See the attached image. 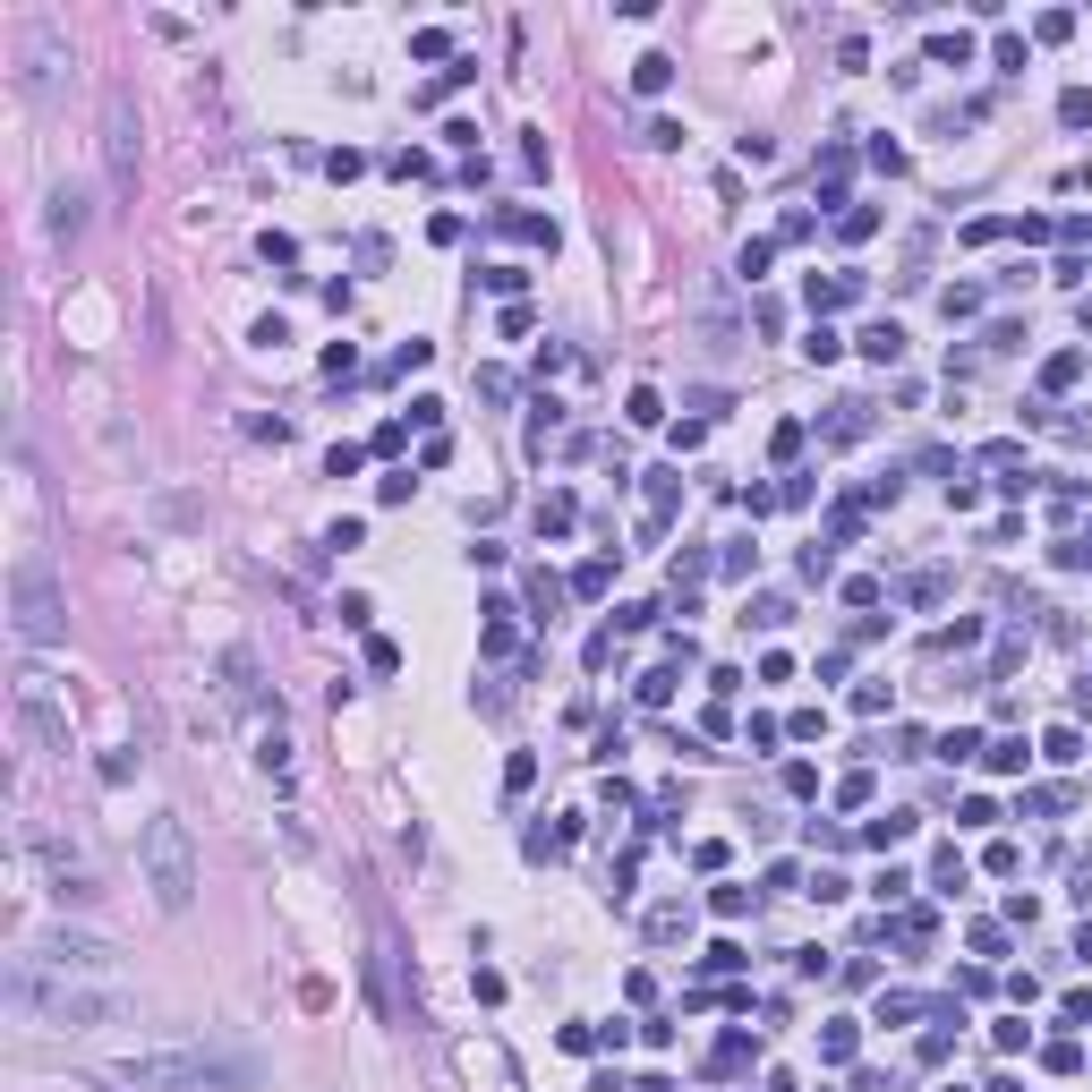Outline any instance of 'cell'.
<instances>
[{
    "label": "cell",
    "mask_w": 1092,
    "mask_h": 1092,
    "mask_svg": "<svg viewBox=\"0 0 1092 1092\" xmlns=\"http://www.w3.org/2000/svg\"><path fill=\"white\" fill-rule=\"evenodd\" d=\"M111 1076L137 1092H256V1066L231 1050H129Z\"/></svg>",
    "instance_id": "6da1fadb"
},
{
    "label": "cell",
    "mask_w": 1092,
    "mask_h": 1092,
    "mask_svg": "<svg viewBox=\"0 0 1092 1092\" xmlns=\"http://www.w3.org/2000/svg\"><path fill=\"white\" fill-rule=\"evenodd\" d=\"M137 870H145V888H154L162 913H188V905H197V845H188V819H180V811H154V819H145Z\"/></svg>",
    "instance_id": "7a4b0ae2"
},
{
    "label": "cell",
    "mask_w": 1092,
    "mask_h": 1092,
    "mask_svg": "<svg viewBox=\"0 0 1092 1092\" xmlns=\"http://www.w3.org/2000/svg\"><path fill=\"white\" fill-rule=\"evenodd\" d=\"M9 999L43 1015V1025H68V1033H86V1025H120V990H78V982H52V974H17L9 982Z\"/></svg>",
    "instance_id": "3957f363"
},
{
    "label": "cell",
    "mask_w": 1092,
    "mask_h": 1092,
    "mask_svg": "<svg viewBox=\"0 0 1092 1092\" xmlns=\"http://www.w3.org/2000/svg\"><path fill=\"white\" fill-rule=\"evenodd\" d=\"M17 725H27V734L43 743V751H68V700H60V683L43 666H17Z\"/></svg>",
    "instance_id": "277c9868"
},
{
    "label": "cell",
    "mask_w": 1092,
    "mask_h": 1092,
    "mask_svg": "<svg viewBox=\"0 0 1092 1092\" xmlns=\"http://www.w3.org/2000/svg\"><path fill=\"white\" fill-rule=\"evenodd\" d=\"M60 632H68V615H60L52 572H43V564H17V640L43 649V640H60Z\"/></svg>",
    "instance_id": "5b68a950"
},
{
    "label": "cell",
    "mask_w": 1092,
    "mask_h": 1092,
    "mask_svg": "<svg viewBox=\"0 0 1092 1092\" xmlns=\"http://www.w3.org/2000/svg\"><path fill=\"white\" fill-rule=\"evenodd\" d=\"M27 845H35V862H43V880H52L60 896H78V905H86V896H103V880H94V862L78 854V845H60L52 828H27Z\"/></svg>",
    "instance_id": "8992f818"
},
{
    "label": "cell",
    "mask_w": 1092,
    "mask_h": 1092,
    "mask_svg": "<svg viewBox=\"0 0 1092 1092\" xmlns=\"http://www.w3.org/2000/svg\"><path fill=\"white\" fill-rule=\"evenodd\" d=\"M103 145H111V188H137V120H129V94L120 86L103 103Z\"/></svg>",
    "instance_id": "52a82bcc"
},
{
    "label": "cell",
    "mask_w": 1092,
    "mask_h": 1092,
    "mask_svg": "<svg viewBox=\"0 0 1092 1092\" xmlns=\"http://www.w3.org/2000/svg\"><path fill=\"white\" fill-rule=\"evenodd\" d=\"M43 964H60V974H103V964H111V948H103V939H43Z\"/></svg>",
    "instance_id": "ba28073f"
},
{
    "label": "cell",
    "mask_w": 1092,
    "mask_h": 1092,
    "mask_svg": "<svg viewBox=\"0 0 1092 1092\" xmlns=\"http://www.w3.org/2000/svg\"><path fill=\"white\" fill-rule=\"evenodd\" d=\"M870 435V401H837L828 410V444H862Z\"/></svg>",
    "instance_id": "9c48e42d"
},
{
    "label": "cell",
    "mask_w": 1092,
    "mask_h": 1092,
    "mask_svg": "<svg viewBox=\"0 0 1092 1092\" xmlns=\"http://www.w3.org/2000/svg\"><path fill=\"white\" fill-rule=\"evenodd\" d=\"M52 231H60V239L86 231V197H78V188H52Z\"/></svg>",
    "instance_id": "30bf717a"
},
{
    "label": "cell",
    "mask_w": 1092,
    "mask_h": 1092,
    "mask_svg": "<svg viewBox=\"0 0 1092 1092\" xmlns=\"http://www.w3.org/2000/svg\"><path fill=\"white\" fill-rule=\"evenodd\" d=\"M845 299H862V274H828V282H811V307H845Z\"/></svg>",
    "instance_id": "8fae6325"
},
{
    "label": "cell",
    "mask_w": 1092,
    "mask_h": 1092,
    "mask_svg": "<svg viewBox=\"0 0 1092 1092\" xmlns=\"http://www.w3.org/2000/svg\"><path fill=\"white\" fill-rule=\"evenodd\" d=\"M862 350L880 359V368H896V359H905V333H896V325H870V333H862Z\"/></svg>",
    "instance_id": "7c38bea8"
},
{
    "label": "cell",
    "mask_w": 1092,
    "mask_h": 1092,
    "mask_svg": "<svg viewBox=\"0 0 1092 1092\" xmlns=\"http://www.w3.org/2000/svg\"><path fill=\"white\" fill-rule=\"evenodd\" d=\"M913 837V811H888V819H870V845H880V854H888V845H905Z\"/></svg>",
    "instance_id": "4fadbf2b"
},
{
    "label": "cell",
    "mask_w": 1092,
    "mask_h": 1092,
    "mask_svg": "<svg viewBox=\"0 0 1092 1092\" xmlns=\"http://www.w3.org/2000/svg\"><path fill=\"white\" fill-rule=\"evenodd\" d=\"M1076 376H1084V359H1076V350H1058L1050 368H1041V384H1050V393H1066V384H1076Z\"/></svg>",
    "instance_id": "5bb4252c"
},
{
    "label": "cell",
    "mask_w": 1092,
    "mask_h": 1092,
    "mask_svg": "<svg viewBox=\"0 0 1092 1092\" xmlns=\"http://www.w3.org/2000/svg\"><path fill=\"white\" fill-rule=\"evenodd\" d=\"M931 60L939 68H964V60H974V43H964V35H931Z\"/></svg>",
    "instance_id": "9a60e30c"
},
{
    "label": "cell",
    "mask_w": 1092,
    "mask_h": 1092,
    "mask_svg": "<svg viewBox=\"0 0 1092 1092\" xmlns=\"http://www.w3.org/2000/svg\"><path fill=\"white\" fill-rule=\"evenodd\" d=\"M256 760H265V776H282V768H290V734H282V725L265 734V751H256Z\"/></svg>",
    "instance_id": "2e32d148"
},
{
    "label": "cell",
    "mask_w": 1092,
    "mask_h": 1092,
    "mask_svg": "<svg viewBox=\"0 0 1092 1092\" xmlns=\"http://www.w3.org/2000/svg\"><path fill=\"white\" fill-rule=\"evenodd\" d=\"M529 606H538V615H555V606H564V580L538 572V580H529Z\"/></svg>",
    "instance_id": "e0dca14e"
},
{
    "label": "cell",
    "mask_w": 1092,
    "mask_h": 1092,
    "mask_svg": "<svg viewBox=\"0 0 1092 1092\" xmlns=\"http://www.w3.org/2000/svg\"><path fill=\"white\" fill-rule=\"evenodd\" d=\"M819 1058H854V1025H828V1033H819Z\"/></svg>",
    "instance_id": "ac0fdd59"
},
{
    "label": "cell",
    "mask_w": 1092,
    "mask_h": 1092,
    "mask_svg": "<svg viewBox=\"0 0 1092 1092\" xmlns=\"http://www.w3.org/2000/svg\"><path fill=\"white\" fill-rule=\"evenodd\" d=\"M666 78H674V60H640V68H632V86H640V94H658Z\"/></svg>",
    "instance_id": "d6986e66"
},
{
    "label": "cell",
    "mask_w": 1092,
    "mask_h": 1092,
    "mask_svg": "<svg viewBox=\"0 0 1092 1092\" xmlns=\"http://www.w3.org/2000/svg\"><path fill=\"white\" fill-rule=\"evenodd\" d=\"M538 529H572V495H547L538 504Z\"/></svg>",
    "instance_id": "ffe728a7"
},
{
    "label": "cell",
    "mask_w": 1092,
    "mask_h": 1092,
    "mask_svg": "<svg viewBox=\"0 0 1092 1092\" xmlns=\"http://www.w3.org/2000/svg\"><path fill=\"white\" fill-rule=\"evenodd\" d=\"M1058 111H1066V129H1092V94H1066Z\"/></svg>",
    "instance_id": "44dd1931"
},
{
    "label": "cell",
    "mask_w": 1092,
    "mask_h": 1092,
    "mask_svg": "<svg viewBox=\"0 0 1092 1092\" xmlns=\"http://www.w3.org/2000/svg\"><path fill=\"white\" fill-rule=\"evenodd\" d=\"M1066 1025H1092V990H1076V999H1066Z\"/></svg>",
    "instance_id": "7402d4cb"
},
{
    "label": "cell",
    "mask_w": 1092,
    "mask_h": 1092,
    "mask_svg": "<svg viewBox=\"0 0 1092 1092\" xmlns=\"http://www.w3.org/2000/svg\"><path fill=\"white\" fill-rule=\"evenodd\" d=\"M990 1092H1025V1084H1015V1076H999V1084H990Z\"/></svg>",
    "instance_id": "603a6c76"
}]
</instances>
